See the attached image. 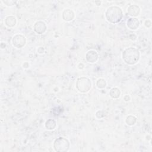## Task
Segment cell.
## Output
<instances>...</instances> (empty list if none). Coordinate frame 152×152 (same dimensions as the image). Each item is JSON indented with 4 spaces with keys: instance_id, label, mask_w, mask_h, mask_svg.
I'll return each instance as SVG.
<instances>
[{
    "instance_id": "obj_6",
    "label": "cell",
    "mask_w": 152,
    "mask_h": 152,
    "mask_svg": "<svg viewBox=\"0 0 152 152\" xmlns=\"http://www.w3.org/2000/svg\"><path fill=\"white\" fill-rule=\"evenodd\" d=\"M34 30L38 34L43 33L46 30V26L43 21H39L36 22L33 27Z\"/></svg>"
},
{
    "instance_id": "obj_10",
    "label": "cell",
    "mask_w": 152,
    "mask_h": 152,
    "mask_svg": "<svg viewBox=\"0 0 152 152\" xmlns=\"http://www.w3.org/2000/svg\"><path fill=\"white\" fill-rule=\"evenodd\" d=\"M74 17V14L73 11L71 10L66 9L62 13V18L64 20L66 21H71Z\"/></svg>"
},
{
    "instance_id": "obj_11",
    "label": "cell",
    "mask_w": 152,
    "mask_h": 152,
    "mask_svg": "<svg viewBox=\"0 0 152 152\" xmlns=\"http://www.w3.org/2000/svg\"><path fill=\"white\" fill-rule=\"evenodd\" d=\"M5 24L8 26V27H13L16 24V19L14 16H8L6 18H5Z\"/></svg>"
},
{
    "instance_id": "obj_2",
    "label": "cell",
    "mask_w": 152,
    "mask_h": 152,
    "mask_svg": "<svg viewBox=\"0 0 152 152\" xmlns=\"http://www.w3.org/2000/svg\"><path fill=\"white\" fill-rule=\"evenodd\" d=\"M105 15L108 21L111 23H117L122 18V11L117 6H112L107 8Z\"/></svg>"
},
{
    "instance_id": "obj_13",
    "label": "cell",
    "mask_w": 152,
    "mask_h": 152,
    "mask_svg": "<svg viewBox=\"0 0 152 152\" xmlns=\"http://www.w3.org/2000/svg\"><path fill=\"white\" fill-rule=\"evenodd\" d=\"M120 94H121V91L120 90L116 88V87H115V88H112L110 91V96L113 98V99H116V98H118L119 96H120Z\"/></svg>"
},
{
    "instance_id": "obj_15",
    "label": "cell",
    "mask_w": 152,
    "mask_h": 152,
    "mask_svg": "<svg viewBox=\"0 0 152 152\" xmlns=\"http://www.w3.org/2000/svg\"><path fill=\"white\" fill-rule=\"evenodd\" d=\"M96 85L97 86L98 88H103L106 87V81L104 80V79H102V78H100V79H99L96 83Z\"/></svg>"
},
{
    "instance_id": "obj_8",
    "label": "cell",
    "mask_w": 152,
    "mask_h": 152,
    "mask_svg": "<svg viewBox=\"0 0 152 152\" xmlns=\"http://www.w3.org/2000/svg\"><path fill=\"white\" fill-rule=\"evenodd\" d=\"M139 21L136 18H130L127 21V26L132 29V30H135L139 27Z\"/></svg>"
},
{
    "instance_id": "obj_3",
    "label": "cell",
    "mask_w": 152,
    "mask_h": 152,
    "mask_svg": "<svg viewBox=\"0 0 152 152\" xmlns=\"http://www.w3.org/2000/svg\"><path fill=\"white\" fill-rule=\"evenodd\" d=\"M53 147L56 151H66L69 148V142L67 139L59 137L55 140Z\"/></svg>"
},
{
    "instance_id": "obj_4",
    "label": "cell",
    "mask_w": 152,
    "mask_h": 152,
    "mask_svg": "<svg viewBox=\"0 0 152 152\" xmlns=\"http://www.w3.org/2000/svg\"><path fill=\"white\" fill-rule=\"evenodd\" d=\"M91 81L87 77H80L77 81L76 87L80 92L86 93L91 88Z\"/></svg>"
},
{
    "instance_id": "obj_5",
    "label": "cell",
    "mask_w": 152,
    "mask_h": 152,
    "mask_svg": "<svg viewBox=\"0 0 152 152\" xmlns=\"http://www.w3.org/2000/svg\"><path fill=\"white\" fill-rule=\"evenodd\" d=\"M12 42L15 47L21 48L26 43V38L21 34H17L13 37Z\"/></svg>"
},
{
    "instance_id": "obj_9",
    "label": "cell",
    "mask_w": 152,
    "mask_h": 152,
    "mask_svg": "<svg viewBox=\"0 0 152 152\" xmlns=\"http://www.w3.org/2000/svg\"><path fill=\"white\" fill-rule=\"evenodd\" d=\"M140 12L139 7L137 5H131L128 8V13L131 16H137Z\"/></svg>"
},
{
    "instance_id": "obj_14",
    "label": "cell",
    "mask_w": 152,
    "mask_h": 152,
    "mask_svg": "<svg viewBox=\"0 0 152 152\" xmlns=\"http://www.w3.org/2000/svg\"><path fill=\"white\" fill-rule=\"evenodd\" d=\"M126 123L128 125H133L135 124L136 121H137V119L135 116H132V115H129L128 116L126 117Z\"/></svg>"
},
{
    "instance_id": "obj_12",
    "label": "cell",
    "mask_w": 152,
    "mask_h": 152,
    "mask_svg": "<svg viewBox=\"0 0 152 152\" xmlns=\"http://www.w3.org/2000/svg\"><path fill=\"white\" fill-rule=\"evenodd\" d=\"M56 126V122L55 120L52 119H48L46 123H45V127L48 129H53Z\"/></svg>"
},
{
    "instance_id": "obj_1",
    "label": "cell",
    "mask_w": 152,
    "mask_h": 152,
    "mask_svg": "<svg viewBox=\"0 0 152 152\" xmlns=\"http://www.w3.org/2000/svg\"><path fill=\"white\" fill-rule=\"evenodd\" d=\"M122 58L127 64L134 65L139 60L140 52L136 48H128L123 52Z\"/></svg>"
},
{
    "instance_id": "obj_7",
    "label": "cell",
    "mask_w": 152,
    "mask_h": 152,
    "mask_svg": "<svg viewBox=\"0 0 152 152\" xmlns=\"http://www.w3.org/2000/svg\"><path fill=\"white\" fill-rule=\"evenodd\" d=\"M86 59L88 62L93 63L96 62L98 59V55L94 50H90L86 53Z\"/></svg>"
}]
</instances>
